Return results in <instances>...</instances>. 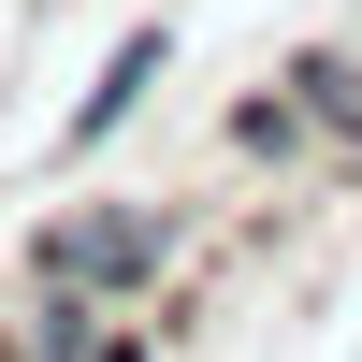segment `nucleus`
Wrapping results in <instances>:
<instances>
[{"label":"nucleus","mask_w":362,"mask_h":362,"mask_svg":"<svg viewBox=\"0 0 362 362\" xmlns=\"http://www.w3.org/2000/svg\"><path fill=\"white\" fill-rule=\"evenodd\" d=\"M160 203H73V218L44 232V290H145L160 276Z\"/></svg>","instance_id":"f257e3e1"},{"label":"nucleus","mask_w":362,"mask_h":362,"mask_svg":"<svg viewBox=\"0 0 362 362\" xmlns=\"http://www.w3.org/2000/svg\"><path fill=\"white\" fill-rule=\"evenodd\" d=\"M160 58H174V29H131V44L102 58V87H87V102H73V160H87V145H102V131H131V102H145V87H160Z\"/></svg>","instance_id":"f03ea898"},{"label":"nucleus","mask_w":362,"mask_h":362,"mask_svg":"<svg viewBox=\"0 0 362 362\" xmlns=\"http://www.w3.org/2000/svg\"><path fill=\"white\" fill-rule=\"evenodd\" d=\"M29 362H102V290H44L29 305Z\"/></svg>","instance_id":"7ed1b4c3"},{"label":"nucleus","mask_w":362,"mask_h":362,"mask_svg":"<svg viewBox=\"0 0 362 362\" xmlns=\"http://www.w3.org/2000/svg\"><path fill=\"white\" fill-rule=\"evenodd\" d=\"M290 102L319 131H362V58H290Z\"/></svg>","instance_id":"20e7f679"}]
</instances>
